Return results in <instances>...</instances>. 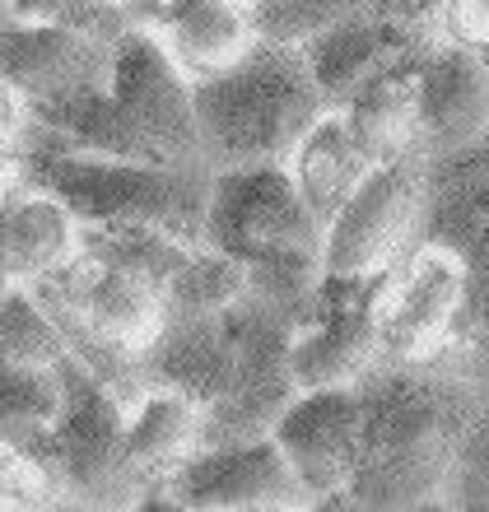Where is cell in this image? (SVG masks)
<instances>
[{
  "label": "cell",
  "instance_id": "cell-26",
  "mask_svg": "<svg viewBox=\"0 0 489 512\" xmlns=\"http://www.w3.org/2000/svg\"><path fill=\"white\" fill-rule=\"evenodd\" d=\"M480 56H485V66H489V42H485V47H480Z\"/></svg>",
  "mask_w": 489,
  "mask_h": 512
},
{
  "label": "cell",
  "instance_id": "cell-13",
  "mask_svg": "<svg viewBox=\"0 0 489 512\" xmlns=\"http://www.w3.org/2000/svg\"><path fill=\"white\" fill-rule=\"evenodd\" d=\"M489 135V66L480 47H448L415 70V140L448 159Z\"/></svg>",
  "mask_w": 489,
  "mask_h": 512
},
{
  "label": "cell",
  "instance_id": "cell-14",
  "mask_svg": "<svg viewBox=\"0 0 489 512\" xmlns=\"http://www.w3.org/2000/svg\"><path fill=\"white\" fill-rule=\"evenodd\" d=\"M75 247H80V219L56 196L24 182L0 196V294L56 270Z\"/></svg>",
  "mask_w": 489,
  "mask_h": 512
},
{
  "label": "cell",
  "instance_id": "cell-15",
  "mask_svg": "<svg viewBox=\"0 0 489 512\" xmlns=\"http://www.w3.org/2000/svg\"><path fill=\"white\" fill-rule=\"evenodd\" d=\"M163 47L187 75H210L224 70L229 61L257 42V28L238 10V0H182L173 10H163Z\"/></svg>",
  "mask_w": 489,
  "mask_h": 512
},
{
  "label": "cell",
  "instance_id": "cell-17",
  "mask_svg": "<svg viewBox=\"0 0 489 512\" xmlns=\"http://www.w3.org/2000/svg\"><path fill=\"white\" fill-rule=\"evenodd\" d=\"M126 447H131V461L145 485L154 475L168 480L201 447V405L173 387H154L126 415Z\"/></svg>",
  "mask_w": 489,
  "mask_h": 512
},
{
  "label": "cell",
  "instance_id": "cell-16",
  "mask_svg": "<svg viewBox=\"0 0 489 512\" xmlns=\"http://www.w3.org/2000/svg\"><path fill=\"white\" fill-rule=\"evenodd\" d=\"M303 52H308V66H313L331 112H336L373 70L396 61L392 28H387V19H378V14H345V19L326 24L322 33H313V38L303 42Z\"/></svg>",
  "mask_w": 489,
  "mask_h": 512
},
{
  "label": "cell",
  "instance_id": "cell-8",
  "mask_svg": "<svg viewBox=\"0 0 489 512\" xmlns=\"http://www.w3.org/2000/svg\"><path fill=\"white\" fill-rule=\"evenodd\" d=\"M163 485H168L177 508L205 512H266L308 503V489H303V480L294 475V466L271 433L196 447Z\"/></svg>",
  "mask_w": 489,
  "mask_h": 512
},
{
  "label": "cell",
  "instance_id": "cell-18",
  "mask_svg": "<svg viewBox=\"0 0 489 512\" xmlns=\"http://www.w3.org/2000/svg\"><path fill=\"white\" fill-rule=\"evenodd\" d=\"M294 159L308 163V168L294 173V182H299L303 201L313 205V215L322 219V224H331L340 201H345V196L359 187V177L373 168V159H368L364 145L350 135V126H345L340 112H326L322 122L308 131V140L294 149Z\"/></svg>",
  "mask_w": 489,
  "mask_h": 512
},
{
  "label": "cell",
  "instance_id": "cell-19",
  "mask_svg": "<svg viewBox=\"0 0 489 512\" xmlns=\"http://www.w3.org/2000/svg\"><path fill=\"white\" fill-rule=\"evenodd\" d=\"M61 368H33V364H5L0 359V447L28 452L42 443L61 415Z\"/></svg>",
  "mask_w": 489,
  "mask_h": 512
},
{
  "label": "cell",
  "instance_id": "cell-3",
  "mask_svg": "<svg viewBox=\"0 0 489 512\" xmlns=\"http://www.w3.org/2000/svg\"><path fill=\"white\" fill-rule=\"evenodd\" d=\"M191 89L210 168L294 159L308 131L331 112L303 42L257 38L224 70L191 80Z\"/></svg>",
  "mask_w": 489,
  "mask_h": 512
},
{
  "label": "cell",
  "instance_id": "cell-5",
  "mask_svg": "<svg viewBox=\"0 0 489 512\" xmlns=\"http://www.w3.org/2000/svg\"><path fill=\"white\" fill-rule=\"evenodd\" d=\"M326 224L303 201L299 182L285 163H238L215 168L205 243L247 266L285 261V256H322Z\"/></svg>",
  "mask_w": 489,
  "mask_h": 512
},
{
  "label": "cell",
  "instance_id": "cell-20",
  "mask_svg": "<svg viewBox=\"0 0 489 512\" xmlns=\"http://www.w3.org/2000/svg\"><path fill=\"white\" fill-rule=\"evenodd\" d=\"M247 294V270L243 261L205 247V252H187V261L177 266L163 294V317H196V312H224L229 303Z\"/></svg>",
  "mask_w": 489,
  "mask_h": 512
},
{
  "label": "cell",
  "instance_id": "cell-2",
  "mask_svg": "<svg viewBox=\"0 0 489 512\" xmlns=\"http://www.w3.org/2000/svg\"><path fill=\"white\" fill-rule=\"evenodd\" d=\"M359 466L345 499L364 508H415L434 499L466 433V391L424 368L392 364L354 382Z\"/></svg>",
  "mask_w": 489,
  "mask_h": 512
},
{
  "label": "cell",
  "instance_id": "cell-11",
  "mask_svg": "<svg viewBox=\"0 0 489 512\" xmlns=\"http://www.w3.org/2000/svg\"><path fill=\"white\" fill-rule=\"evenodd\" d=\"M387 275V270H382ZM368 280H340L345 298H322V317L313 326L294 331L289 340V373L299 391L322 387H354L378 359V284Z\"/></svg>",
  "mask_w": 489,
  "mask_h": 512
},
{
  "label": "cell",
  "instance_id": "cell-12",
  "mask_svg": "<svg viewBox=\"0 0 489 512\" xmlns=\"http://www.w3.org/2000/svg\"><path fill=\"white\" fill-rule=\"evenodd\" d=\"M466 261L448 243H424L401 275H382L378 284V350L396 359L420 354L462 308Z\"/></svg>",
  "mask_w": 489,
  "mask_h": 512
},
{
  "label": "cell",
  "instance_id": "cell-22",
  "mask_svg": "<svg viewBox=\"0 0 489 512\" xmlns=\"http://www.w3.org/2000/svg\"><path fill=\"white\" fill-rule=\"evenodd\" d=\"M10 5L24 14V19L80 28V33L103 38V42H117L126 28H136L126 0H10Z\"/></svg>",
  "mask_w": 489,
  "mask_h": 512
},
{
  "label": "cell",
  "instance_id": "cell-25",
  "mask_svg": "<svg viewBox=\"0 0 489 512\" xmlns=\"http://www.w3.org/2000/svg\"><path fill=\"white\" fill-rule=\"evenodd\" d=\"M19 19H24V14L14 10L10 0H0V38H5V33H10V28H14V24H19Z\"/></svg>",
  "mask_w": 489,
  "mask_h": 512
},
{
  "label": "cell",
  "instance_id": "cell-7",
  "mask_svg": "<svg viewBox=\"0 0 489 512\" xmlns=\"http://www.w3.org/2000/svg\"><path fill=\"white\" fill-rule=\"evenodd\" d=\"M429 182L424 168L406 154L378 159L359 177V187L340 201V210L326 224L322 270L326 280H368L382 275L387 261L401 252L415 224L424 219Z\"/></svg>",
  "mask_w": 489,
  "mask_h": 512
},
{
  "label": "cell",
  "instance_id": "cell-6",
  "mask_svg": "<svg viewBox=\"0 0 489 512\" xmlns=\"http://www.w3.org/2000/svg\"><path fill=\"white\" fill-rule=\"evenodd\" d=\"M112 103L126 117V126L140 135L159 163H187V168H210L201 140V117H196V89L187 70L173 61L159 33L150 28H126L112 52Z\"/></svg>",
  "mask_w": 489,
  "mask_h": 512
},
{
  "label": "cell",
  "instance_id": "cell-21",
  "mask_svg": "<svg viewBox=\"0 0 489 512\" xmlns=\"http://www.w3.org/2000/svg\"><path fill=\"white\" fill-rule=\"evenodd\" d=\"M70 354L66 336L56 331L28 284H14L0 294V359L5 364H33V368H56Z\"/></svg>",
  "mask_w": 489,
  "mask_h": 512
},
{
  "label": "cell",
  "instance_id": "cell-10",
  "mask_svg": "<svg viewBox=\"0 0 489 512\" xmlns=\"http://www.w3.org/2000/svg\"><path fill=\"white\" fill-rule=\"evenodd\" d=\"M271 438L303 480L308 499H345L354 466H359V391H299L280 410Z\"/></svg>",
  "mask_w": 489,
  "mask_h": 512
},
{
  "label": "cell",
  "instance_id": "cell-27",
  "mask_svg": "<svg viewBox=\"0 0 489 512\" xmlns=\"http://www.w3.org/2000/svg\"><path fill=\"white\" fill-rule=\"evenodd\" d=\"M126 5H131V0H126Z\"/></svg>",
  "mask_w": 489,
  "mask_h": 512
},
{
  "label": "cell",
  "instance_id": "cell-1",
  "mask_svg": "<svg viewBox=\"0 0 489 512\" xmlns=\"http://www.w3.org/2000/svg\"><path fill=\"white\" fill-rule=\"evenodd\" d=\"M19 177L66 205L80 229H159L187 247L205 243V210H210V177L215 168L150 159H112L89 149L61 145L42 122L28 117L14 135Z\"/></svg>",
  "mask_w": 489,
  "mask_h": 512
},
{
  "label": "cell",
  "instance_id": "cell-24",
  "mask_svg": "<svg viewBox=\"0 0 489 512\" xmlns=\"http://www.w3.org/2000/svg\"><path fill=\"white\" fill-rule=\"evenodd\" d=\"M19 182H24L19 177V149H14V140H0V196L14 191Z\"/></svg>",
  "mask_w": 489,
  "mask_h": 512
},
{
  "label": "cell",
  "instance_id": "cell-4",
  "mask_svg": "<svg viewBox=\"0 0 489 512\" xmlns=\"http://www.w3.org/2000/svg\"><path fill=\"white\" fill-rule=\"evenodd\" d=\"M61 415L42 433L28 457H38L56 480V494L94 508H122L136 503L145 480H140L131 447H126V410L112 396V387L84 368L75 354L61 359Z\"/></svg>",
  "mask_w": 489,
  "mask_h": 512
},
{
  "label": "cell",
  "instance_id": "cell-23",
  "mask_svg": "<svg viewBox=\"0 0 489 512\" xmlns=\"http://www.w3.org/2000/svg\"><path fill=\"white\" fill-rule=\"evenodd\" d=\"M345 14H359V5L354 0H257L252 28H257V38L308 42L313 33H322L326 24H336Z\"/></svg>",
  "mask_w": 489,
  "mask_h": 512
},
{
  "label": "cell",
  "instance_id": "cell-9",
  "mask_svg": "<svg viewBox=\"0 0 489 512\" xmlns=\"http://www.w3.org/2000/svg\"><path fill=\"white\" fill-rule=\"evenodd\" d=\"M117 42L89 38L80 28L19 19L0 38V80L24 98V108H52L112 84Z\"/></svg>",
  "mask_w": 489,
  "mask_h": 512
}]
</instances>
